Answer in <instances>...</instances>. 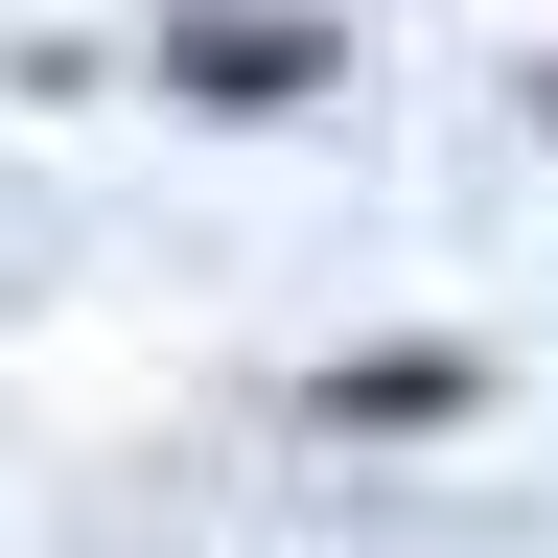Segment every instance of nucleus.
<instances>
[{"instance_id":"obj_1","label":"nucleus","mask_w":558,"mask_h":558,"mask_svg":"<svg viewBox=\"0 0 558 558\" xmlns=\"http://www.w3.org/2000/svg\"><path fill=\"white\" fill-rule=\"evenodd\" d=\"M140 94H186V117H303V94H349V24H326V0H163V24H140Z\"/></svg>"},{"instance_id":"obj_3","label":"nucleus","mask_w":558,"mask_h":558,"mask_svg":"<svg viewBox=\"0 0 558 558\" xmlns=\"http://www.w3.org/2000/svg\"><path fill=\"white\" fill-rule=\"evenodd\" d=\"M535 140H558V70H535Z\"/></svg>"},{"instance_id":"obj_2","label":"nucleus","mask_w":558,"mask_h":558,"mask_svg":"<svg viewBox=\"0 0 558 558\" xmlns=\"http://www.w3.org/2000/svg\"><path fill=\"white\" fill-rule=\"evenodd\" d=\"M465 396H488L465 349H373V373H326V418H349V442H442Z\"/></svg>"}]
</instances>
